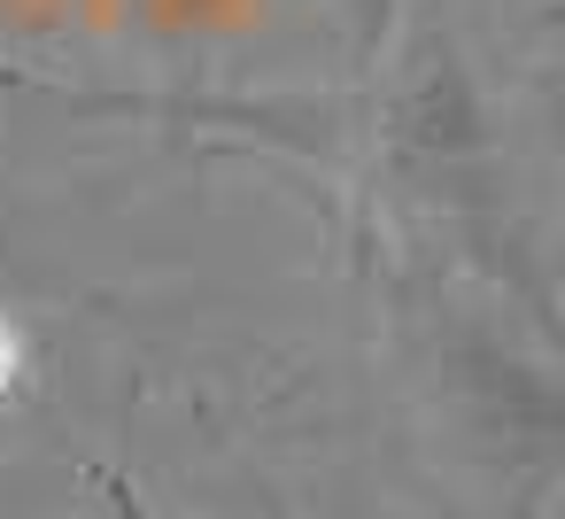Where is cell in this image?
Returning <instances> with one entry per match:
<instances>
[{"label":"cell","mask_w":565,"mask_h":519,"mask_svg":"<svg viewBox=\"0 0 565 519\" xmlns=\"http://www.w3.org/2000/svg\"><path fill=\"white\" fill-rule=\"evenodd\" d=\"M387 318L411 403L449 473L488 504V519H550L565 473V395L550 333L426 256H395Z\"/></svg>","instance_id":"obj_1"},{"label":"cell","mask_w":565,"mask_h":519,"mask_svg":"<svg viewBox=\"0 0 565 519\" xmlns=\"http://www.w3.org/2000/svg\"><path fill=\"white\" fill-rule=\"evenodd\" d=\"M380 179L395 210L449 248V272L511 303L534 333H550V264L526 241L511 187H503V140L488 125V102L465 71V47L441 9H418L395 40L387 94H380Z\"/></svg>","instance_id":"obj_2"},{"label":"cell","mask_w":565,"mask_h":519,"mask_svg":"<svg viewBox=\"0 0 565 519\" xmlns=\"http://www.w3.org/2000/svg\"><path fill=\"white\" fill-rule=\"evenodd\" d=\"M9 380H17V326L0 318V395H9Z\"/></svg>","instance_id":"obj_3"}]
</instances>
